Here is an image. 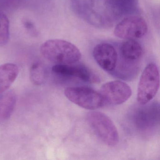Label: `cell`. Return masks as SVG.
<instances>
[{
    "mask_svg": "<svg viewBox=\"0 0 160 160\" xmlns=\"http://www.w3.org/2000/svg\"><path fill=\"white\" fill-rule=\"evenodd\" d=\"M120 52L125 60L129 62L136 61L142 57L143 49L141 45L135 40L129 39L122 44Z\"/></svg>",
    "mask_w": 160,
    "mask_h": 160,
    "instance_id": "cell-12",
    "label": "cell"
},
{
    "mask_svg": "<svg viewBox=\"0 0 160 160\" xmlns=\"http://www.w3.org/2000/svg\"><path fill=\"white\" fill-rule=\"evenodd\" d=\"M41 54L53 63L72 64L79 61L81 54L78 48L71 42L62 40H50L42 45Z\"/></svg>",
    "mask_w": 160,
    "mask_h": 160,
    "instance_id": "cell-1",
    "label": "cell"
},
{
    "mask_svg": "<svg viewBox=\"0 0 160 160\" xmlns=\"http://www.w3.org/2000/svg\"><path fill=\"white\" fill-rule=\"evenodd\" d=\"M160 76L154 63L148 64L142 72L138 88L137 100L140 105L147 104L155 96L159 89Z\"/></svg>",
    "mask_w": 160,
    "mask_h": 160,
    "instance_id": "cell-3",
    "label": "cell"
},
{
    "mask_svg": "<svg viewBox=\"0 0 160 160\" xmlns=\"http://www.w3.org/2000/svg\"><path fill=\"white\" fill-rule=\"evenodd\" d=\"M108 9L118 15L132 13L138 6V0H106Z\"/></svg>",
    "mask_w": 160,
    "mask_h": 160,
    "instance_id": "cell-13",
    "label": "cell"
},
{
    "mask_svg": "<svg viewBox=\"0 0 160 160\" xmlns=\"http://www.w3.org/2000/svg\"><path fill=\"white\" fill-rule=\"evenodd\" d=\"M148 31L147 22L139 16H132L122 20L114 30V34L121 39H140L144 37Z\"/></svg>",
    "mask_w": 160,
    "mask_h": 160,
    "instance_id": "cell-5",
    "label": "cell"
},
{
    "mask_svg": "<svg viewBox=\"0 0 160 160\" xmlns=\"http://www.w3.org/2000/svg\"><path fill=\"white\" fill-rule=\"evenodd\" d=\"M10 22L7 16L0 12V46L7 44L10 38Z\"/></svg>",
    "mask_w": 160,
    "mask_h": 160,
    "instance_id": "cell-15",
    "label": "cell"
},
{
    "mask_svg": "<svg viewBox=\"0 0 160 160\" xmlns=\"http://www.w3.org/2000/svg\"><path fill=\"white\" fill-rule=\"evenodd\" d=\"M52 71L58 75L77 78L88 83H98L100 82L99 77L84 65L56 64L52 67Z\"/></svg>",
    "mask_w": 160,
    "mask_h": 160,
    "instance_id": "cell-7",
    "label": "cell"
},
{
    "mask_svg": "<svg viewBox=\"0 0 160 160\" xmlns=\"http://www.w3.org/2000/svg\"><path fill=\"white\" fill-rule=\"evenodd\" d=\"M93 58L98 65L104 71H114L118 62V53L110 44L103 43L97 45L92 52Z\"/></svg>",
    "mask_w": 160,
    "mask_h": 160,
    "instance_id": "cell-8",
    "label": "cell"
},
{
    "mask_svg": "<svg viewBox=\"0 0 160 160\" xmlns=\"http://www.w3.org/2000/svg\"><path fill=\"white\" fill-rule=\"evenodd\" d=\"M45 77L44 67L40 63L32 64L30 71V78L32 82L36 86H41L44 82Z\"/></svg>",
    "mask_w": 160,
    "mask_h": 160,
    "instance_id": "cell-14",
    "label": "cell"
},
{
    "mask_svg": "<svg viewBox=\"0 0 160 160\" xmlns=\"http://www.w3.org/2000/svg\"><path fill=\"white\" fill-rule=\"evenodd\" d=\"M159 105L156 103L148 105L138 109L136 114L137 127L143 130L153 126L159 118Z\"/></svg>",
    "mask_w": 160,
    "mask_h": 160,
    "instance_id": "cell-9",
    "label": "cell"
},
{
    "mask_svg": "<svg viewBox=\"0 0 160 160\" xmlns=\"http://www.w3.org/2000/svg\"><path fill=\"white\" fill-rule=\"evenodd\" d=\"M64 93L69 101L88 110L101 108L105 102L100 93L88 87H69L65 89Z\"/></svg>",
    "mask_w": 160,
    "mask_h": 160,
    "instance_id": "cell-4",
    "label": "cell"
},
{
    "mask_svg": "<svg viewBox=\"0 0 160 160\" xmlns=\"http://www.w3.org/2000/svg\"><path fill=\"white\" fill-rule=\"evenodd\" d=\"M87 120L98 138L106 146H116L119 140L118 132L112 120L105 114L97 111L89 112Z\"/></svg>",
    "mask_w": 160,
    "mask_h": 160,
    "instance_id": "cell-2",
    "label": "cell"
},
{
    "mask_svg": "<svg viewBox=\"0 0 160 160\" xmlns=\"http://www.w3.org/2000/svg\"><path fill=\"white\" fill-rule=\"evenodd\" d=\"M100 93L104 102L118 105L125 102L131 97L132 91L125 82L116 80L103 85L100 89Z\"/></svg>",
    "mask_w": 160,
    "mask_h": 160,
    "instance_id": "cell-6",
    "label": "cell"
},
{
    "mask_svg": "<svg viewBox=\"0 0 160 160\" xmlns=\"http://www.w3.org/2000/svg\"><path fill=\"white\" fill-rule=\"evenodd\" d=\"M16 101V94L13 90H8L0 94V122H5L11 117Z\"/></svg>",
    "mask_w": 160,
    "mask_h": 160,
    "instance_id": "cell-11",
    "label": "cell"
},
{
    "mask_svg": "<svg viewBox=\"0 0 160 160\" xmlns=\"http://www.w3.org/2000/svg\"><path fill=\"white\" fill-rule=\"evenodd\" d=\"M19 73L17 65L7 63L0 65V94L10 88Z\"/></svg>",
    "mask_w": 160,
    "mask_h": 160,
    "instance_id": "cell-10",
    "label": "cell"
}]
</instances>
